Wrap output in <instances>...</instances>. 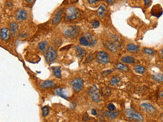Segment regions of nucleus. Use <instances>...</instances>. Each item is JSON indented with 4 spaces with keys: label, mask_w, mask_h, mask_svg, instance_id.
<instances>
[{
    "label": "nucleus",
    "mask_w": 163,
    "mask_h": 122,
    "mask_svg": "<svg viewBox=\"0 0 163 122\" xmlns=\"http://www.w3.org/2000/svg\"><path fill=\"white\" fill-rule=\"evenodd\" d=\"M75 51H76L77 56H78L79 58H82V57H83L86 54V50L83 49V48L81 47V46H75Z\"/></svg>",
    "instance_id": "obj_17"
},
{
    "label": "nucleus",
    "mask_w": 163,
    "mask_h": 122,
    "mask_svg": "<svg viewBox=\"0 0 163 122\" xmlns=\"http://www.w3.org/2000/svg\"><path fill=\"white\" fill-rule=\"evenodd\" d=\"M79 15H80V12L77 8H75V7H70L65 11V18L66 21L70 22L78 18Z\"/></svg>",
    "instance_id": "obj_2"
},
{
    "label": "nucleus",
    "mask_w": 163,
    "mask_h": 122,
    "mask_svg": "<svg viewBox=\"0 0 163 122\" xmlns=\"http://www.w3.org/2000/svg\"><path fill=\"white\" fill-rule=\"evenodd\" d=\"M112 70H107V71H104V72H102V76L103 77H106V76H107L109 75L110 73H112Z\"/></svg>",
    "instance_id": "obj_34"
},
{
    "label": "nucleus",
    "mask_w": 163,
    "mask_h": 122,
    "mask_svg": "<svg viewBox=\"0 0 163 122\" xmlns=\"http://www.w3.org/2000/svg\"><path fill=\"white\" fill-rule=\"evenodd\" d=\"M79 42H80V44L83 46H89V43L86 36H82L79 39Z\"/></svg>",
    "instance_id": "obj_26"
},
{
    "label": "nucleus",
    "mask_w": 163,
    "mask_h": 122,
    "mask_svg": "<svg viewBox=\"0 0 163 122\" xmlns=\"http://www.w3.org/2000/svg\"><path fill=\"white\" fill-rule=\"evenodd\" d=\"M120 78L118 77V76H114L111 80H110V82H109V84L111 85H117L120 82Z\"/></svg>",
    "instance_id": "obj_27"
},
{
    "label": "nucleus",
    "mask_w": 163,
    "mask_h": 122,
    "mask_svg": "<svg viewBox=\"0 0 163 122\" xmlns=\"http://www.w3.org/2000/svg\"><path fill=\"white\" fill-rule=\"evenodd\" d=\"M86 37L88 39V43H89V46L90 47H93L96 44V41L94 38L93 35L90 33H86Z\"/></svg>",
    "instance_id": "obj_21"
},
{
    "label": "nucleus",
    "mask_w": 163,
    "mask_h": 122,
    "mask_svg": "<svg viewBox=\"0 0 163 122\" xmlns=\"http://www.w3.org/2000/svg\"><path fill=\"white\" fill-rule=\"evenodd\" d=\"M99 25H100V23H99V22L98 20H94L92 22V26H93V27H94V28H96V27H99Z\"/></svg>",
    "instance_id": "obj_33"
},
{
    "label": "nucleus",
    "mask_w": 163,
    "mask_h": 122,
    "mask_svg": "<svg viewBox=\"0 0 163 122\" xmlns=\"http://www.w3.org/2000/svg\"><path fill=\"white\" fill-rule=\"evenodd\" d=\"M57 54L56 50L54 49V47L50 46L47 49V53H46V56H45L47 62L49 63V64L53 62L57 59Z\"/></svg>",
    "instance_id": "obj_7"
},
{
    "label": "nucleus",
    "mask_w": 163,
    "mask_h": 122,
    "mask_svg": "<svg viewBox=\"0 0 163 122\" xmlns=\"http://www.w3.org/2000/svg\"><path fill=\"white\" fill-rule=\"evenodd\" d=\"M40 86H41V88H42L48 89L55 87L56 84L53 81H52V80H46V81L42 82L41 84H40Z\"/></svg>",
    "instance_id": "obj_14"
},
{
    "label": "nucleus",
    "mask_w": 163,
    "mask_h": 122,
    "mask_svg": "<svg viewBox=\"0 0 163 122\" xmlns=\"http://www.w3.org/2000/svg\"><path fill=\"white\" fill-rule=\"evenodd\" d=\"M143 52L145 54L150 55V56H152L155 54V51L153 50L152 48H144L143 49Z\"/></svg>",
    "instance_id": "obj_30"
},
{
    "label": "nucleus",
    "mask_w": 163,
    "mask_h": 122,
    "mask_svg": "<svg viewBox=\"0 0 163 122\" xmlns=\"http://www.w3.org/2000/svg\"><path fill=\"white\" fill-rule=\"evenodd\" d=\"M62 13H63V9L61 8L60 9H59L55 14H54V17L52 19V23L53 24H57L62 18Z\"/></svg>",
    "instance_id": "obj_13"
},
{
    "label": "nucleus",
    "mask_w": 163,
    "mask_h": 122,
    "mask_svg": "<svg viewBox=\"0 0 163 122\" xmlns=\"http://www.w3.org/2000/svg\"><path fill=\"white\" fill-rule=\"evenodd\" d=\"M141 107L142 108V109L143 111H145L146 112L149 113L150 114H154L156 113V108L148 103H143L141 105Z\"/></svg>",
    "instance_id": "obj_9"
},
{
    "label": "nucleus",
    "mask_w": 163,
    "mask_h": 122,
    "mask_svg": "<svg viewBox=\"0 0 163 122\" xmlns=\"http://www.w3.org/2000/svg\"><path fill=\"white\" fill-rule=\"evenodd\" d=\"M88 95H90V97L93 101L99 103L102 101L99 91L96 85H93L88 89Z\"/></svg>",
    "instance_id": "obj_5"
},
{
    "label": "nucleus",
    "mask_w": 163,
    "mask_h": 122,
    "mask_svg": "<svg viewBox=\"0 0 163 122\" xmlns=\"http://www.w3.org/2000/svg\"><path fill=\"white\" fill-rule=\"evenodd\" d=\"M104 45L109 51H112V53H117L122 46L121 42L116 35H112L111 41H107Z\"/></svg>",
    "instance_id": "obj_1"
},
{
    "label": "nucleus",
    "mask_w": 163,
    "mask_h": 122,
    "mask_svg": "<svg viewBox=\"0 0 163 122\" xmlns=\"http://www.w3.org/2000/svg\"><path fill=\"white\" fill-rule=\"evenodd\" d=\"M34 0H26V1L27 2L28 4H31V2H33Z\"/></svg>",
    "instance_id": "obj_41"
},
{
    "label": "nucleus",
    "mask_w": 163,
    "mask_h": 122,
    "mask_svg": "<svg viewBox=\"0 0 163 122\" xmlns=\"http://www.w3.org/2000/svg\"><path fill=\"white\" fill-rule=\"evenodd\" d=\"M18 28H19V25L17 22H11L10 30V33L13 36H15L17 35L18 31Z\"/></svg>",
    "instance_id": "obj_15"
},
{
    "label": "nucleus",
    "mask_w": 163,
    "mask_h": 122,
    "mask_svg": "<svg viewBox=\"0 0 163 122\" xmlns=\"http://www.w3.org/2000/svg\"><path fill=\"white\" fill-rule=\"evenodd\" d=\"M107 12V8L104 4H102L99 8L97 9V14L100 17H104V16L105 15Z\"/></svg>",
    "instance_id": "obj_20"
},
{
    "label": "nucleus",
    "mask_w": 163,
    "mask_h": 122,
    "mask_svg": "<svg viewBox=\"0 0 163 122\" xmlns=\"http://www.w3.org/2000/svg\"><path fill=\"white\" fill-rule=\"evenodd\" d=\"M106 1H107V4H112V3H114L115 0H106Z\"/></svg>",
    "instance_id": "obj_38"
},
{
    "label": "nucleus",
    "mask_w": 163,
    "mask_h": 122,
    "mask_svg": "<svg viewBox=\"0 0 163 122\" xmlns=\"http://www.w3.org/2000/svg\"><path fill=\"white\" fill-rule=\"evenodd\" d=\"M91 114H92V115L93 116H96L97 114V113H96V110L95 109H93L92 111H91Z\"/></svg>",
    "instance_id": "obj_39"
},
{
    "label": "nucleus",
    "mask_w": 163,
    "mask_h": 122,
    "mask_svg": "<svg viewBox=\"0 0 163 122\" xmlns=\"http://www.w3.org/2000/svg\"><path fill=\"white\" fill-rule=\"evenodd\" d=\"M126 49L128 50V51L131 52V53H135V54L139 51V47L133 43H130L128 45H127Z\"/></svg>",
    "instance_id": "obj_16"
},
{
    "label": "nucleus",
    "mask_w": 163,
    "mask_h": 122,
    "mask_svg": "<svg viewBox=\"0 0 163 122\" xmlns=\"http://www.w3.org/2000/svg\"><path fill=\"white\" fill-rule=\"evenodd\" d=\"M47 45H48L47 41H41V43H39L38 46H39V50H41V51H45V50H46V48H47Z\"/></svg>",
    "instance_id": "obj_29"
},
{
    "label": "nucleus",
    "mask_w": 163,
    "mask_h": 122,
    "mask_svg": "<svg viewBox=\"0 0 163 122\" xmlns=\"http://www.w3.org/2000/svg\"><path fill=\"white\" fill-rule=\"evenodd\" d=\"M133 70L138 74H143L146 71V69L141 65H136L133 67Z\"/></svg>",
    "instance_id": "obj_24"
},
{
    "label": "nucleus",
    "mask_w": 163,
    "mask_h": 122,
    "mask_svg": "<svg viewBox=\"0 0 163 122\" xmlns=\"http://www.w3.org/2000/svg\"><path fill=\"white\" fill-rule=\"evenodd\" d=\"M80 33V27L77 25H72L65 29L63 34L68 38H73L76 37Z\"/></svg>",
    "instance_id": "obj_3"
},
{
    "label": "nucleus",
    "mask_w": 163,
    "mask_h": 122,
    "mask_svg": "<svg viewBox=\"0 0 163 122\" xmlns=\"http://www.w3.org/2000/svg\"><path fill=\"white\" fill-rule=\"evenodd\" d=\"M97 0H88V2L90 4H95L97 3Z\"/></svg>",
    "instance_id": "obj_36"
},
{
    "label": "nucleus",
    "mask_w": 163,
    "mask_h": 122,
    "mask_svg": "<svg viewBox=\"0 0 163 122\" xmlns=\"http://www.w3.org/2000/svg\"><path fill=\"white\" fill-rule=\"evenodd\" d=\"M6 4L7 5V7H11V6H13V4L10 3V2H9V1H7V3H6Z\"/></svg>",
    "instance_id": "obj_40"
},
{
    "label": "nucleus",
    "mask_w": 163,
    "mask_h": 122,
    "mask_svg": "<svg viewBox=\"0 0 163 122\" xmlns=\"http://www.w3.org/2000/svg\"><path fill=\"white\" fill-rule=\"evenodd\" d=\"M107 110H109V111H114V110H115V105L112 104V103H109L108 106H107Z\"/></svg>",
    "instance_id": "obj_32"
},
{
    "label": "nucleus",
    "mask_w": 163,
    "mask_h": 122,
    "mask_svg": "<svg viewBox=\"0 0 163 122\" xmlns=\"http://www.w3.org/2000/svg\"><path fill=\"white\" fill-rule=\"evenodd\" d=\"M71 85L75 92H80L83 88L84 82L81 77H75L71 81Z\"/></svg>",
    "instance_id": "obj_6"
},
{
    "label": "nucleus",
    "mask_w": 163,
    "mask_h": 122,
    "mask_svg": "<svg viewBox=\"0 0 163 122\" xmlns=\"http://www.w3.org/2000/svg\"><path fill=\"white\" fill-rule=\"evenodd\" d=\"M88 119H90V118H89L88 114H85V115L83 116V121H87Z\"/></svg>",
    "instance_id": "obj_37"
},
{
    "label": "nucleus",
    "mask_w": 163,
    "mask_h": 122,
    "mask_svg": "<svg viewBox=\"0 0 163 122\" xmlns=\"http://www.w3.org/2000/svg\"><path fill=\"white\" fill-rule=\"evenodd\" d=\"M15 18L18 21L26 20L28 18V13L26 10L20 9L15 12Z\"/></svg>",
    "instance_id": "obj_10"
},
{
    "label": "nucleus",
    "mask_w": 163,
    "mask_h": 122,
    "mask_svg": "<svg viewBox=\"0 0 163 122\" xmlns=\"http://www.w3.org/2000/svg\"><path fill=\"white\" fill-rule=\"evenodd\" d=\"M54 92H55V93L57 94V95H59V96H60L62 98H65V99H68V96L65 94V93H64V90L62 88H56L55 89V90H54Z\"/></svg>",
    "instance_id": "obj_22"
},
{
    "label": "nucleus",
    "mask_w": 163,
    "mask_h": 122,
    "mask_svg": "<svg viewBox=\"0 0 163 122\" xmlns=\"http://www.w3.org/2000/svg\"><path fill=\"white\" fill-rule=\"evenodd\" d=\"M0 38L2 41H7L10 38V30L7 27H3L0 30Z\"/></svg>",
    "instance_id": "obj_11"
},
{
    "label": "nucleus",
    "mask_w": 163,
    "mask_h": 122,
    "mask_svg": "<svg viewBox=\"0 0 163 122\" xmlns=\"http://www.w3.org/2000/svg\"><path fill=\"white\" fill-rule=\"evenodd\" d=\"M115 69H118V70H120V71H128V66L123 64H121V63H117V64H116Z\"/></svg>",
    "instance_id": "obj_25"
},
{
    "label": "nucleus",
    "mask_w": 163,
    "mask_h": 122,
    "mask_svg": "<svg viewBox=\"0 0 163 122\" xmlns=\"http://www.w3.org/2000/svg\"><path fill=\"white\" fill-rule=\"evenodd\" d=\"M152 80H154L155 82H162L163 81V77L162 74H156V75H154L151 77Z\"/></svg>",
    "instance_id": "obj_28"
},
{
    "label": "nucleus",
    "mask_w": 163,
    "mask_h": 122,
    "mask_svg": "<svg viewBox=\"0 0 163 122\" xmlns=\"http://www.w3.org/2000/svg\"><path fill=\"white\" fill-rule=\"evenodd\" d=\"M125 114L126 116V117L131 121L142 122L143 120V116L139 113H138V112H136V111L130 109H126L125 111Z\"/></svg>",
    "instance_id": "obj_4"
},
{
    "label": "nucleus",
    "mask_w": 163,
    "mask_h": 122,
    "mask_svg": "<svg viewBox=\"0 0 163 122\" xmlns=\"http://www.w3.org/2000/svg\"><path fill=\"white\" fill-rule=\"evenodd\" d=\"M144 3H145V5L146 7H149L150 4L151 3V0H144Z\"/></svg>",
    "instance_id": "obj_35"
},
{
    "label": "nucleus",
    "mask_w": 163,
    "mask_h": 122,
    "mask_svg": "<svg viewBox=\"0 0 163 122\" xmlns=\"http://www.w3.org/2000/svg\"><path fill=\"white\" fill-rule=\"evenodd\" d=\"M52 69H53V72H54V76L57 78H61V68L60 67H52Z\"/></svg>",
    "instance_id": "obj_23"
},
{
    "label": "nucleus",
    "mask_w": 163,
    "mask_h": 122,
    "mask_svg": "<svg viewBox=\"0 0 163 122\" xmlns=\"http://www.w3.org/2000/svg\"><path fill=\"white\" fill-rule=\"evenodd\" d=\"M100 93H101L102 96H104V98H108L109 96L111 95V90L109 87L104 86V87L102 88Z\"/></svg>",
    "instance_id": "obj_19"
},
{
    "label": "nucleus",
    "mask_w": 163,
    "mask_h": 122,
    "mask_svg": "<svg viewBox=\"0 0 163 122\" xmlns=\"http://www.w3.org/2000/svg\"><path fill=\"white\" fill-rule=\"evenodd\" d=\"M119 116V112L116 110L114 111H105V117L108 119H117Z\"/></svg>",
    "instance_id": "obj_12"
},
{
    "label": "nucleus",
    "mask_w": 163,
    "mask_h": 122,
    "mask_svg": "<svg viewBox=\"0 0 163 122\" xmlns=\"http://www.w3.org/2000/svg\"><path fill=\"white\" fill-rule=\"evenodd\" d=\"M121 61L125 64H133L135 63V59L133 56H124L121 59Z\"/></svg>",
    "instance_id": "obj_18"
},
{
    "label": "nucleus",
    "mask_w": 163,
    "mask_h": 122,
    "mask_svg": "<svg viewBox=\"0 0 163 122\" xmlns=\"http://www.w3.org/2000/svg\"><path fill=\"white\" fill-rule=\"evenodd\" d=\"M49 114V109L47 106H44L42 108V116L44 117H46L47 116H48Z\"/></svg>",
    "instance_id": "obj_31"
},
{
    "label": "nucleus",
    "mask_w": 163,
    "mask_h": 122,
    "mask_svg": "<svg viewBox=\"0 0 163 122\" xmlns=\"http://www.w3.org/2000/svg\"><path fill=\"white\" fill-rule=\"evenodd\" d=\"M96 61L99 64H107L110 61L108 54L105 51H99L96 56Z\"/></svg>",
    "instance_id": "obj_8"
},
{
    "label": "nucleus",
    "mask_w": 163,
    "mask_h": 122,
    "mask_svg": "<svg viewBox=\"0 0 163 122\" xmlns=\"http://www.w3.org/2000/svg\"><path fill=\"white\" fill-rule=\"evenodd\" d=\"M97 1H103V0H97Z\"/></svg>",
    "instance_id": "obj_42"
}]
</instances>
